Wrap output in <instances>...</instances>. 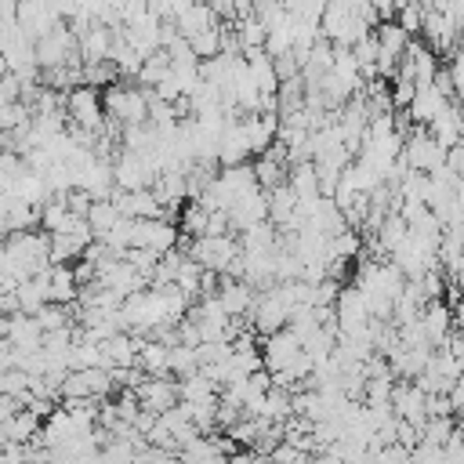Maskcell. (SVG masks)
<instances>
[{
    "mask_svg": "<svg viewBox=\"0 0 464 464\" xmlns=\"http://www.w3.org/2000/svg\"><path fill=\"white\" fill-rule=\"evenodd\" d=\"M442 149H453V145H460L464 141V116H460V109H457V102H446V109L424 127Z\"/></svg>",
    "mask_w": 464,
    "mask_h": 464,
    "instance_id": "14",
    "label": "cell"
},
{
    "mask_svg": "<svg viewBox=\"0 0 464 464\" xmlns=\"http://www.w3.org/2000/svg\"><path fill=\"white\" fill-rule=\"evenodd\" d=\"M254 286L250 283H243V279H232V276H221L218 279V290H214V297L221 301V308L232 315V319H243V315H250V308H254Z\"/></svg>",
    "mask_w": 464,
    "mask_h": 464,
    "instance_id": "12",
    "label": "cell"
},
{
    "mask_svg": "<svg viewBox=\"0 0 464 464\" xmlns=\"http://www.w3.org/2000/svg\"><path fill=\"white\" fill-rule=\"evenodd\" d=\"M225 214H228V225H232L236 236L246 232V228H254V225H261V221H268V196H265V188H250Z\"/></svg>",
    "mask_w": 464,
    "mask_h": 464,
    "instance_id": "10",
    "label": "cell"
},
{
    "mask_svg": "<svg viewBox=\"0 0 464 464\" xmlns=\"http://www.w3.org/2000/svg\"><path fill=\"white\" fill-rule=\"evenodd\" d=\"M268 464H312V453H308V450H301V446L279 442V446L268 453Z\"/></svg>",
    "mask_w": 464,
    "mask_h": 464,
    "instance_id": "22",
    "label": "cell"
},
{
    "mask_svg": "<svg viewBox=\"0 0 464 464\" xmlns=\"http://www.w3.org/2000/svg\"><path fill=\"white\" fill-rule=\"evenodd\" d=\"M112 392H116L112 373L94 366V370H69L62 388H58V399H91V402H98V399H105Z\"/></svg>",
    "mask_w": 464,
    "mask_h": 464,
    "instance_id": "7",
    "label": "cell"
},
{
    "mask_svg": "<svg viewBox=\"0 0 464 464\" xmlns=\"http://www.w3.org/2000/svg\"><path fill=\"white\" fill-rule=\"evenodd\" d=\"M218 392L221 388L203 370H196L188 377H178V402H207V399H218Z\"/></svg>",
    "mask_w": 464,
    "mask_h": 464,
    "instance_id": "18",
    "label": "cell"
},
{
    "mask_svg": "<svg viewBox=\"0 0 464 464\" xmlns=\"http://www.w3.org/2000/svg\"><path fill=\"white\" fill-rule=\"evenodd\" d=\"M65 123L76 127V130H87V134H102L105 130V109H102V91L98 87H72L65 91Z\"/></svg>",
    "mask_w": 464,
    "mask_h": 464,
    "instance_id": "3",
    "label": "cell"
},
{
    "mask_svg": "<svg viewBox=\"0 0 464 464\" xmlns=\"http://www.w3.org/2000/svg\"><path fill=\"white\" fill-rule=\"evenodd\" d=\"M22 464H44V460H33V457H25V460H22Z\"/></svg>",
    "mask_w": 464,
    "mask_h": 464,
    "instance_id": "26",
    "label": "cell"
},
{
    "mask_svg": "<svg viewBox=\"0 0 464 464\" xmlns=\"http://www.w3.org/2000/svg\"><path fill=\"white\" fill-rule=\"evenodd\" d=\"M392 413L399 420L420 428L428 420V395L413 381H395V388H392Z\"/></svg>",
    "mask_w": 464,
    "mask_h": 464,
    "instance_id": "9",
    "label": "cell"
},
{
    "mask_svg": "<svg viewBox=\"0 0 464 464\" xmlns=\"http://www.w3.org/2000/svg\"><path fill=\"white\" fill-rule=\"evenodd\" d=\"M134 395H138V402H141V410H149V413H167L170 406H178V381H170V377H145L138 388H134Z\"/></svg>",
    "mask_w": 464,
    "mask_h": 464,
    "instance_id": "11",
    "label": "cell"
},
{
    "mask_svg": "<svg viewBox=\"0 0 464 464\" xmlns=\"http://www.w3.org/2000/svg\"><path fill=\"white\" fill-rule=\"evenodd\" d=\"M286 185L297 199H312V196H323L319 192V174H315V163L312 160H301V163H290L286 170Z\"/></svg>",
    "mask_w": 464,
    "mask_h": 464,
    "instance_id": "17",
    "label": "cell"
},
{
    "mask_svg": "<svg viewBox=\"0 0 464 464\" xmlns=\"http://www.w3.org/2000/svg\"><path fill=\"white\" fill-rule=\"evenodd\" d=\"M268 196V221L276 225V228H283L290 218H294V210H297V196L290 192V185H279V188H272V192H265Z\"/></svg>",
    "mask_w": 464,
    "mask_h": 464,
    "instance_id": "20",
    "label": "cell"
},
{
    "mask_svg": "<svg viewBox=\"0 0 464 464\" xmlns=\"http://www.w3.org/2000/svg\"><path fill=\"white\" fill-rule=\"evenodd\" d=\"M185 254L214 276H232L239 279V239L236 236H199L185 243Z\"/></svg>",
    "mask_w": 464,
    "mask_h": 464,
    "instance_id": "2",
    "label": "cell"
},
{
    "mask_svg": "<svg viewBox=\"0 0 464 464\" xmlns=\"http://www.w3.org/2000/svg\"><path fill=\"white\" fill-rule=\"evenodd\" d=\"M33 54H36V69H44V72L62 69V65H76V62H80L76 36L69 33L65 22H62L58 29H51L47 36H40V40L33 44Z\"/></svg>",
    "mask_w": 464,
    "mask_h": 464,
    "instance_id": "5",
    "label": "cell"
},
{
    "mask_svg": "<svg viewBox=\"0 0 464 464\" xmlns=\"http://www.w3.org/2000/svg\"><path fill=\"white\" fill-rule=\"evenodd\" d=\"M0 450H4V435H0Z\"/></svg>",
    "mask_w": 464,
    "mask_h": 464,
    "instance_id": "27",
    "label": "cell"
},
{
    "mask_svg": "<svg viewBox=\"0 0 464 464\" xmlns=\"http://www.w3.org/2000/svg\"><path fill=\"white\" fill-rule=\"evenodd\" d=\"M170 25L188 40V36H196V33H203V29H210V25H218V18H214V11L207 7V0H196V4H188Z\"/></svg>",
    "mask_w": 464,
    "mask_h": 464,
    "instance_id": "16",
    "label": "cell"
},
{
    "mask_svg": "<svg viewBox=\"0 0 464 464\" xmlns=\"http://www.w3.org/2000/svg\"><path fill=\"white\" fill-rule=\"evenodd\" d=\"M149 91L138 87V83H127V80H116L109 87H102V109H105V120L116 123L120 130L123 127H134V123H149Z\"/></svg>",
    "mask_w": 464,
    "mask_h": 464,
    "instance_id": "1",
    "label": "cell"
},
{
    "mask_svg": "<svg viewBox=\"0 0 464 464\" xmlns=\"http://www.w3.org/2000/svg\"><path fill=\"white\" fill-rule=\"evenodd\" d=\"M199 370V359H196V348L188 344H170V373L174 377H188Z\"/></svg>",
    "mask_w": 464,
    "mask_h": 464,
    "instance_id": "21",
    "label": "cell"
},
{
    "mask_svg": "<svg viewBox=\"0 0 464 464\" xmlns=\"http://www.w3.org/2000/svg\"><path fill=\"white\" fill-rule=\"evenodd\" d=\"M225 464H268V457H265V453H257V450H236Z\"/></svg>",
    "mask_w": 464,
    "mask_h": 464,
    "instance_id": "25",
    "label": "cell"
},
{
    "mask_svg": "<svg viewBox=\"0 0 464 464\" xmlns=\"http://www.w3.org/2000/svg\"><path fill=\"white\" fill-rule=\"evenodd\" d=\"M442 167L464 181V141H460V145H453V149H446V163H442Z\"/></svg>",
    "mask_w": 464,
    "mask_h": 464,
    "instance_id": "24",
    "label": "cell"
},
{
    "mask_svg": "<svg viewBox=\"0 0 464 464\" xmlns=\"http://www.w3.org/2000/svg\"><path fill=\"white\" fill-rule=\"evenodd\" d=\"M47 297V304H76V294H80V283H76V272L72 265H47L44 272L33 276Z\"/></svg>",
    "mask_w": 464,
    "mask_h": 464,
    "instance_id": "8",
    "label": "cell"
},
{
    "mask_svg": "<svg viewBox=\"0 0 464 464\" xmlns=\"http://www.w3.org/2000/svg\"><path fill=\"white\" fill-rule=\"evenodd\" d=\"M40 417L33 413V410H14L11 417H7V424L0 428V435H4V442H18V446H29V439H36L40 435Z\"/></svg>",
    "mask_w": 464,
    "mask_h": 464,
    "instance_id": "15",
    "label": "cell"
},
{
    "mask_svg": "<svg viewBox=\"0 0 464 464\" xmlns=\"http://www.w3.org/2000/svg\"><path fill=\"white\" fill-rule=\"evenodd\" d=\"M446 402H450L453 417H464V377H457V381L446 388Z\"/></svg>",
    "mask_w": 464,
    "mask_h": 464,
    "instance_id": "23",
    "label": "cell"
},
{
    "mask_svg": "<svg viewBox=\"0 0 464 464\" xmlns=\"http://www.w3.org/2000/svg\"><path fill=\"white\" fill-rule=\"evenodd\" d=\"M178 239H181V232H178V225H174L170 218H141V221L130 225V246L152 250V254H160V257H163L167 250H174Z\"/></svg>",
    "mask_w": 464,
    "mask_h": 464,
    "instance_id": "6",
    "label": "cell"
},
{
    "mask_svg": "<svg viewBox=\"0 0 464 464\" xmlns=\"http://www.w3.org/2000/svg\"><path fill=\"white\" fill-rule=\"evenodd\" d=\"M120 221H123V214L116 210V203H112V199H94V203H91V210H87V225H91V232H94V239L109 236Z\"/></svg>",
    "mask_w": 464,
    "mask_h": 464,
    "instance_id": "19",
    "label": "cell"
},
{
    "mask_svg": "<svg viewBox=\"0 0 464 464\" xmlns=\"http://www.w3.org/2000/svg\"><path fill=\"white\" fill-rule=\"evenodd\" d=\"M420 334H424V341H428L431 348H442L446 337L453 334V312H450L442 301H428V304L420 308Z\"/></svg>",
    "mask_w": 464,
    "mask_h": 464,
    "instance_id": "13",
    "label": "cell"
},
{
    "mask_svg": "<svg viewBox=\"0 0 464 464\" xmlns=\"http://www.w3.org/2000/svg\"><path fill=\"white\" fill-rule=\"evenodd\" d=\"M399 160H402L410 170H417V174H435V170L446 163V149H442L424 127H410V130L402 134V152H399Z\"/></svg>",
    "mask_w": 464,
    "mask_h": 464,
    "instance_id": "4",
    "label": "cell"
}]
</instances>
